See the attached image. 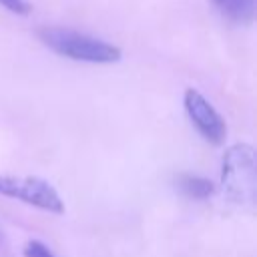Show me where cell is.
I'll use <instances>...</instances> for the list:
<instances>
[{
  "label": "cell",
  "mask_w": 257,
  "mask_h": 257,
  "mask_svg": "<svg viewBox=\"0 0 257 257\" xmlns=\"http://www.w3.org/2000/svg\"><path fill=\"white\" fill-rule=\"evenodd\" d=\"M38 36L48 48L70 60L94 62V64H110L120 60V48L70 28L46 26L38 30Z\"/></svg>",
  "instance_id": "6da1fadb"
},
{
  "label": "cell",
  "mask_w": 257,
  "mask_h": 257,
  "mask_svg": "<svg viewBox=\"0 0 257 257\" xmlns=\"http://www.w3.org/2000/svg\"><path fill=\"white\" fill-rule=\"evenodd\" d=\"M223 191L231 203L253 207L257 199V163L253 147L239 143L225 151L221 171Z\"/></svg>",
  "instance_id": "7a4b0ae2"
},
{
  "label": "cell",
  "mask_w": 257,
  "mask_h": 257,
  "mask_svg": "<svg viewBox=\"0 0 257 257\" xmlns=\"http://www.w3.org/2000/svg\"><path fill=\"white\" fill-rule=\"evenodd\" d=\"M0 195L18 199L26 205L38 207L48 213H64V203L56 189L38 177H12L0 175Z\"/></svg>",
  "instance_id": "3957f363"
},
{
  "label": "cell",
  "mask_w": 257,
  "mask_h": 257,
  "mask_svg": "<svg viewBox=\"0 0 257 257\" xmlns=\"http://www.w3.org/2000/svg\"><path fill=\"white\" fill-rule=\"evenodd\" d=\"M185 108L193 124L199 128V133L207 141H211L213 145H221L225 141V135H227L225 120L199 90L195 88L185 90Z\"/></svg>",
  "instance_id": "277c9868"
},
{
  "label": "cell",
  "mask_w": 257,
  "mask_h": 257,
  "mask_svg": "<svg viewBox=\"0 0 257 257\" xmlns=\"http://www.w3.org/2000/svg\"><path fill=\"white\" fill-rule=\"evenodd\" d=\"M215 8L237 24H249L255 18V0H211Z\"/></svg>",
  "instance_id": "5b68a950"
},
{
  "label": "cell",
  "mask_w": 257,
  "mask_h": 257,
  "mask_svg": "<svg viewBox=\"0 0 257 257\" xmlns=\"http://www.w3.org/2000/svg\"><path fill=\"white\" fill-rule=\"evenodd\" d=\"M177 185L187 197H193V199H207L215 191L211 181L203 177H193V175H181L177 179Z\"/></svg>",
  "instance_id": "8992f818"
},
{
  "label": "cell",
  "mask_w": 257,
  "mask_h": 257,
  "mask_svg": "<svg viewBox=\"0 0 257 257\" xmlns=\"http://www.w3.org/2000/svg\"><path fill=\"white\" fill-rule=\"evenodd\" d=\"M24 257H56L44 243H40V241H30V243H26V247H24Z\"/></svg>",
  "instance_id": "52a82bcc"
},
{
  "label": "cell",
  "mask_w": 257,
  "mask_h": 257,
  "mask_svg": "<svg viewBox=\"0 0 257 257\" xmlns=\"http://www.w3.org/2000/svg\"><path fill=\"white\" fill-rule=\"evenodd\" d=\"M0 4L4 8H8L10 12H16V14H28L30 12V4L26 0H0Z\"/></svg>",
  "instance_id": "ba28073f"
}]
</instances>
